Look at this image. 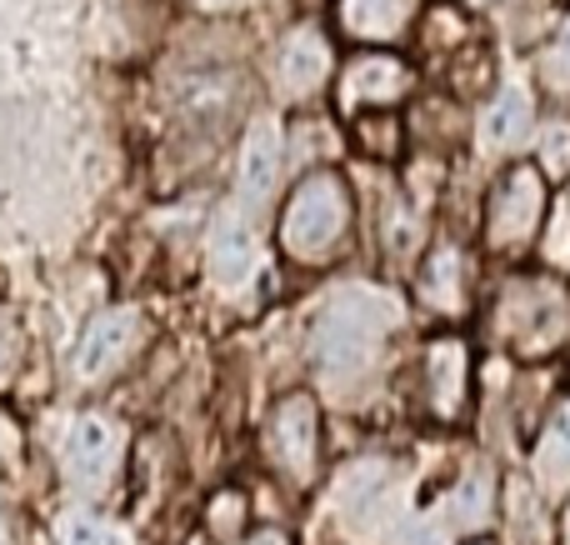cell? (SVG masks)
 Masks as SVG:
<instances>
[{
    "label": "cell",
    "mask_w": 570,
    "mask_h": 545,
    "mask_svg": "<svg viewBox=\"0 0 570 545\" xmlns=\"http://www.w3.org/2000/svg\"><path fill=\"white\" fill-rule=\"evenodd\" d=\"M116 450H120V430L106 416H80L66 430V470L80 486H100L116 470Z\"/></svg>",
    "instance_id": "obj_12"
},
{
    "label": "cell",
    "mask_w": 570,
    "mask_h": 545,
    "mask_svg": "<svg viewBox=\"0 0 570 545\" xmlns=\"http://www.w3.org/2000/svg\"><path fill=\"white\" fill-rule=\"evenodd\" d=\"M501 545H556L551 496L531 480V470H511L501 480Z\"/></svg>",
    "instance_id": "obj_9"
},
{
    "label": "cell",
    "mask_w": 570,
    "mask_h": 545,
    "mask_svg": "<svg viewBox=\"0 0 570 545\" xmlns=\"http://www.w3.org/2000/svg\"><path fill=\"white\" fill-rule=\"evenodd\" d=\"M256 266H261V246L250 236V226L246 220H226L216 230V246H210V276L220 286H246L256 276Z\"/></svg>",
    "instance_id": "obj_18"
},
{
    "label": "cell",
    "mask_w": 570,
    "mask_h": 545,
    "mask_svg": "<svg viewBox=\"0 0 570 545\" xmlns=\"http://www.w3.org/2000/svg\"><path fill=\"white\" fill-rule=\"evenodd\" d=\"M556 545H570V496L561 501V511H556Z\"/></svg>",
    "instance_id": "obj_28"
},
{
    "label": "cell",
    "mask_w": 570,
    "mask_h": 545,
    "mask_svg": "<svg viewBox=\"0 0 570 545\" xmlns=\"http://www.w3.org/2000/svg\"><path fill=\"white\" fill-rule=\"evenodd\" d=\"M381 246L391 260H421L425 256V210L415 196H391L381 216Z\"/></svg>",
    "instance_id": "obj_19"
},
{
    "label": "cell",
    "mask_w": 570,
    "mask_h": 545,
    "mask_svg": "<svg viewBox=\"0 0 570 545\" xmlns=\"http://www.w3.org/2000/svg\"><path fill=\"white\" fill-rule=\"evenodd\" d=\"M485 330L511 360H556L570 346V280L551 266H515L491 290Z\"/></svg>",
    "instance_id": "obj_1"
},
{
    "label": "cell",
    "mask_w": 570,
    "mask_h": 545,
    "mask_svg": "<svg viewBox=\"0 0 570 545\" xmlns=\"http://www.w3.org/2000/svg\"><path fill=\"white\" fill-rule=\"evenodd\" d=\"M415 70L391 50H361L351 66L341 70V110L361 116V110H391L411 96Z\"/></svg>",
    "instance_id": "obj_8"
},
{
    "label": "cell",
    "mask_w": 570,
    "mask_h": 545,
    "mask_svg": "<svg viewBox=\"0 0 570 545\" xmlns=\"http://www.w3.org/2000/svg\"><path fill=\"white\" fill-rule=\"evenodd\" d=\"M136 340V316L130 310H106L86 326V336L76 340V356H70V370L80 380H100L106 370H116V360L130 350Z\"/></svg>",
    "instance_id": "obj_14"
},
{
    "label": "cell",
    "mask_w": 570,
    "mask_h": 545,
    "mask_svg": "<svg viewBox=\"0 0 570 545\" xmlns=\"http://www.w3.org/2000/svg\"><path fill=\"white\" fill-rule=\"evenodd\" d=\"M475 350L465 336L445 330V336H431L421 350V400L425 416L441 420V426H455V420L471 416L475 406Z\"/></svg>",
    "instance_id": "obj_5"
},
{
    "label": "cell",
    "mask_w": 570,
    "mask_h": 545,
    "mask_svg": "<svg viewBox=\"0 0 570 545\" xmlns=\"http://www.w3.org/2000/svg\"><path fill=\"white\" fill-rule=\"evenodd\" d=\"M395 545H451V526H445L441 516H421V521H411V526L401 531V541Z\"/></svg>",
    "instance_id": "obj_25"
},
{
    "label": "cell",
    "mask_w": 570,
    "mask_h": 545,
    "mask_svg": "<svg viewBox=\"0 0 570 545\" xmlns=\"http://www.w3.org/2000/svg\"><path fill=\"white\" fill-rule=\"evenodd\" d=\"M240 526H246V501H240V490H220L216 511H210V531H216L220 541H230V536H240Z\"/></svg>",
    "instance_id": "obj_24"
},
{
    "label": "cell",
    "mask_w": 570,
    "mask_h": 545,
    "mask_svg": "<svg viewBox=\"0 0 570 545\" xmlns=\"http://www.w3.org/2000/svg\"><path fill=\"white\" fill-rule=\"evenodd\" d=\"M355 146L371 160H395L405 150V120L391 110H361L355 116Z\"/></svg>",
    "instance_id": "obj_20"
},
{
    "label": "cell",
    "mask_w": 570,
    "mask_h": 545,
    "mask_svg": "<svg viewBox=\"0 0 570 545\" xmlns=\"http://www.w3.org/2000/svg\"><path fill=\"white\" fill-rule=\"evenodd\" d=\"M266 450L271 466L291 480H311L321 466V406L305 390H291L285 400H276L266 426Z\"/></svg>",
    "instance_id": "obj_7"
},
{
    "label": "cell",
    "mask_w": 570,
    "mask_h": 545,
    "mask_svg": "<svg viewBox=\"0 0 570 545\" xmlns=\"http://www.w3.org/2000/svg\"><path fill=\"white\" fill-rule=\"evenodd\" d=\"M535 140H541V150H535V166H541L551 180L570 176V126H551L546 136H535Z\"/></svg>",
    "instance_id": "obj_22"
},
{
    "label": "cell",
    "mask_w": 570,
    "mask_h": 545,
    "mask_svg": "<svg viewBox=\"0 0 570 545\" xmlns=\"http://www.w3.org/2000/svg\"><path fill=\"white\" fill-rule=\"evenodd\" d=\"M421 0H341L335 6V26L351 40H365V46H385V40H401L411 30Z\"/></svg>",
    "instance_id": "obj_16"
},
{
    "label": "cell",
    "mask_w": 570,
    "mask_h": 545,
    "mask_svg": "<svg viewBox=\"0 0 570 545\" xmlns=\"http://www.w3.org/2000/svg\"><path fill=\"white\" fill-rule=\"evenodd\" d=\"M541 80L551 90H570V20L561 30H556V40L546 46V56H541Z\"/></svg>",
    "instance_id": "obj_23"
},
{
    "label": "cell",
    "mask_w": 570,
    "mask_h": 545,
    "mask_svg": "<svg viewBox=\"0 0 570 545\" xmlns=\"http://www.w3.org/2000/svg\"><path fill=\"white\" fill-rule=\"evenodd\" d=\"M415 300L435 320H465L475 310V260L461 240L425 246L421 266H415Z\"/></svg>",
    "instance_id": "obj_6"
},
{
    "label": "cell",
    "mask_w": 570,
    "mask_h": 545,
    "mask_svg": "<svg viewBox=\"0 0 570 545\" xmlns=\"http://www.w3.org/2000/svg\"><path fill=\"white\" fill-rule=\"evenodd\" d=\"M561 356H566V370H561V376H566V386H570V346L561 350Z\"/></svg>",
    "instance_id": "obj_30"
},
{
    "label": "cell",
    "mask_w": 570,
    "mask_h": 545,
    "mask_svg": "<svg viewBox=\"0 0 570 545\" xmlns=\"http://www.w3.org/2000/svg\"><path fill=\"white\" fill-rule=\"evenodd\" d=\"M551 176L535 160H511L481 200V246L501 266H525L551 220Z\"/></svg>",
    "instance_id": "obj_2"
},
{
    "label": "cell",
    "mask_w": 570,
    "mask_h": 545,
    "mask_svg": "<svg viewBox=\"0 0 570 545\" xmlns=\"http://www.w3.org/2000/svg\"><path fill=\"white\" fill-rule=\"evenodd\" d=\"M281 166H285V140H281V126L276 120H256L240 146V176H236V190L246 206H266L271 190L281 180Z\"/></svg>",
    "instance_id": "obj_13"
},
{
    "label": "cell",
    "mask_w": 570,
    "mask_h": 545,
    "mask_svg": "<svg viewBox=\"0 0 570 545\" xmlns=\"http://www.w3.org/2000/svg\"><path fill=\"white\" fill-rule=\"evenodd\" d=\"M66 545H116V536L90 516H70L66 521Z\"/></svg>",
    "instance_id": "obj_26"
},
{
    "label": "cell",
    "mask_w": 570,
    "mask_h": 545,
    "mask_svg": "<svg viewBox=\"0 0 570 545\" xmlns=\"http://www.w3.org/2000/svg\"><path fill=\"white\" fill-rule=\"evenodd\" d=\"M20 450V436H16V426H10V416L0 410V460H10Z\"/></svg>",
    "instance_id": "obj_27"
},
{
    "label": "cell",
    "mask_w": 570,
    "mask_h": 545,
    "mask_svg": "<svg viewBox=\"0 0 570 545\" xmlns=\"http://www.w3.org/2000/svg\"><path fill=\"white\" fill-rule=\"evenodd\" d=\"M495 516H501V486H495V476L485 466L461 470L441 501V521L451 531H461V536H481V531L495 526Z\"/></svg>",
    "instance_id": "obj_11"
},
{
    "label": "cell",
    "mask_w": 570,
    "mask_h": 545,
    "mask_svg": "<svg viewBox=\"0 0 570 545\" xmlns=\"http://www.w3.org/2000/svg\"><path fill=\"white\" fill-rule=\"evenodd\" d=\"M421 46L431 50V56H455L461 46H471V20H465V10L435 6L421 26Z\"/></svg>",
    "instance_id": "obj_21"
},
{
    "label": "cell",
    "mask_w": 570,
    "mask_h": 545,
    "mask_svg": "<svg viewBox=\"0 0 570 545\" xmlns=\"http://www.w3.org/2000/svg\"><path fill=\"white\" fill-rule=\"evenodd\" d=\"M531 136H535V96L525 86L495 90V100L481 116V146L491 156H515Z\"/></svg>",
    "instance_id": "obj_15"
},
{
    "label": "cell",
    "mask_w": 570,
    "mask_h": 545,
    "mask_svg": "<svg viewBox=\"0 0 570 545\" xmlns=\"http://www.w3.org/2000/svg\"><path fill=\"white\" fill-rule=\"evenodd\" d=\"M325 76H331V46H325L321 30H295V36H285V46L276 56L281 90H291V96H311Z\"/></svg>",
    "instance_id": "obj_17"
},
{
    "label": "cell",
    "mask_w": 570,
    "mask_h": 545,
    "mask_svg": "<svg viewBox=\"0 0 570 545\" xmlns=\"http://www.w3.org/2000/svg\"><path fill=\"white\" fill-rule=\"evenodd\" d=\"M355 200L335 170H311L281 210V250L301 266H325L351 236Z\"/></svg>",
    "instance_id": "obj_4"
},
{
    "label": "cell",
    "mask_w": 570,
    "mask_h": 545,
    "mask_svg": "<svg viewBox=\"0 0 570 545\" xmlns=\"http://www.w3.org/2000/svg\"><path fill=\"white\" fill-rule=\"evenodd\" d=\"M461 545H501V536H491V531H481V536H465Z\"/></svg>",
    "instance_id": "obj_29"
},
{
    "label": "cell",
    "mask_w": 570,
    "mask_h": 545,
    "mask_svg": "<svg viewBox=\"0 0 570 545\" xmlns=\"http://www.w3.org/2000/svg\"><path fill=\"white\" fill-rule=\"evenodd\" d=\"M395 320H401V306L385 290H371V286L341 290L335 306L315 326V360H321V370L331 380L365 376L375 366V356H381V340Z\"/></svg>",
    "instance_id": "obj_3"
},
{
    "label": "cell",
    "mask_w": 570,
    "mask_h": 545,
    "mask_svg": "<svg viewBox=\"0 0 570 545\" xmlns=\"http://www.w3.org/2000/svg\"><path fill=\"white\" fill-rule=\"evenodd\" d=\"M525 470H531V480L551 501L570 496V390L556 396L541 430L531 436V446H525Z\"/></svg>",
    "instance_id": "obj_10"
},
{
    "label": "cell",
    "mask_w": 570,
    "mask_h": 545,
    "mask_svg": "<svg viewBox=\"0 0 570 545\" xmlns=\"http://www.w3.org/2000/svg\"><path fill=\"white\" fill-rule=\"evenodd\" d=\"M566 280H570V276H566Z\"/></svg>",
    "instance_id": "obj_31"
}]
</instances>
